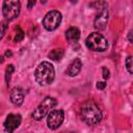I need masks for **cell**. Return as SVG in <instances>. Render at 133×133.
<instances>
[{
	"label": "cell",
	"mask_w": 133,
	"mask_h": 133,
	"mask_svg": "<svg viewBox=\"0 0 133 133\" xmlns=\"http://www.w3.org/2000/svg\"><path fill=\"white\" fill-rule=\"evenodd\" d=\"M64 119V112L61 109H57V110H52L47 117V125L48 128L51 130H56L58 129L62 122Z\"/></svg>",
	"instance_id": "obj_7"
},
{
	"label": "cell",
	"mask_w": 133,
	"mask_h": 133,
	"mask_svg": "<svg viewBox=\"0 0 133 133\" xmlns=\"http://www.w3.org/2000/svg\"><path fill=\"white\" fill-rule=\"evenodd\" d=\"M128 41H129L131 44H133V29L130 30L129 33H128Z\"/></svg>",
	"instance_id": "obj_21"
},
{
	"label": "cell",
	"mask_w": 133,
	"mask_h": 133,
	"mask_svg": "<svg viewBox=\"0 0 133 133\" xmlns=\"http://www.w3.org/2000/svg\"><path fill=\"white\" fill-rule=\"evenodd\" d=\"M102 72H103V77H104V79H108L109 76H110L109 70H108L106 66H103V68H102Z\"/></svg>",
	"instance_id": "obj_18"
},
{
	"label": "cell",
	"mask_w": 133,
	"mask_h": 133,
	"mask_svg": "<svg viewBox=\"0 0 133 133\" xmlns=\"http://www.w3.org/2000/svg\"><path fill=\"white\" fill-rule=\"evenodd\" d=\"M61 14L58 10H50L43 19V26L48 31L55 30L61 23Z\"/></svg>",
	"instance_id": "obj_6"
},
{
	"label": "cell",
	"mask_w": 133,
	"mask_h": 133,
	"mask_svg": "<svg viewBox=\"0 0 133 133\" xmlns=\"http://www.w3.org/2000/svg\"><path fill=\"white\" fill-rule=\"evenodd\" d=\"M12 54H11V51L10 50H7L6 52H5V56H7V57H10Z\"/></svg>",
	"instance_id": "obj_22"
},
{
	"label": "cell",
	"mask_w": 133,
	"mask_h": 133,
	"mask_svg": "<svg viewBox=\"0 0 133 133\" xmlns=\"http://www.w3.org/2000/svg\"><path fill=\"white\" fill-rule=\"evenodd\" d=\"M98 9L99 11L95 18L94 26L98 30H104L106 28V25L109 19V11H108V8L106 7V4H104L103 6H100Z\"/></svg>",
	"instance_id": "obj_8"
},
{
	"label": "cell",
	"mask_w": 133,
	"mask_h": 133,
	"mask_svg": "<svg viewBox=\"0 0 133 133\" xmlns=\"http://www.w3.org/2000/svg\"><path fill=\"white\" fill-rule=\"evenodd\" d=\"M21 121H22V117L20 114H14V113L8 114L4 121L5 131H7L8 133L14 132L21 125Z\"/></svg>",
	"instance_id": "obj_9"
},
{
	"label": "cell",
	"mask_w": 133,
	"mask_h": 133,
	"mask_svg": "<svg viewBox=\"0 0 133 133\" xmlns=\"http://www.w3.org/2000/svg\"><path fill=\"white\" fill-rule=\"evenodd\" d=\"M65 38L70 44H76L80 38V30L77 27H71L65 31Z\"/></svg>",
	"instance_id": "obj_12"
},
{
	"label": "cell",
	"mask_w": 133,
	"mask_h": 133,
	"mask_svg": "<svg viewBox=\"0 0 133 133\" xmlns=\"http://www.w3.org/2000/svg\"><path fill=\"white\" fill-rule=\"evenodd\" d=\"M7 21V20H6ZM6 21H2V23H1V27H2V31H1V37H3L4 36V34H5V31H6V28H7V22Z\"/></svg>",
	"instance_id": "obj_17"
},
{
	"label": "cell",
	"mask_w": 133,
	"mask_h": 133,
	"mask_svg": "<svg viewBox=\"0 0 133 133\" xmlns=\"http://www.w3.org/2000/svg\"><path fill=\"white\" fill-rule=\"evenodd\" d=\"M35 3H36V0H28V3H27V7L30 9V8H32V7L35 5Z\"/></svg>",
	"instance_id": "obj_20"
},
{
	"label": "cell",
	"mask_w": 133,
	"mask_h": 133,
	"mask_svg": "<svg viewBox=\"0 0 133 133\" xmlns=\"http://www.w3.org/2000/svg\"><path fill=\"white\" fill-rule=\"evenodd\" d=\"M81 119L88 126H95L102 119V111L99 106L91 100L86 101L80 110Z\"/></svg>",
	"instance_id": "obj_1"
},
{
	"label": "cell",
	"mask_w": 133,
	"mask_h": 133,
	"mask_svg": "<svg viewBox=\"0 0 133 133\" xmlns=\"http://www.w3.org/2000/svg\"><path fill=\"white\" fill-rule=\"evenodd\" d=\"M64 55V50L63 48H55L52 51H50V53L48 54V57L51 60H55V61H59Z\"/></svg>",
	"instance_id": "obj_13"
},
{
	"label": "cell",
	"mask_w": 133,
	"mask_h": 133,
	"mask_svg": "<svg viewBox=\"0 0 133 133\" xmlns=\"http://www.w3.org/2000/svg\"><path fill=\"white\" fill-rule=\"evenodd\" d=\"M57 105V101L55 98L52 97H46L42 103L35 108V110L32 112V118L35 121H41L43 119L46 115H48L52 108H54Z\"/></svg>",
	"instance_id": "obj_4"
},
{
	"label": "cell",
	"mask_w": 133,
	"mask_h": 133,
	"mask_svg": "<svg viewBox=\"0 0 133 133\" xmlns=\"http://www.w3.org/2000/svg\"><path fill=\"white\" fill-rule=\"evenodd\" d=\"M41 1H42L43 3H46V0H41Z\"/></svg>",
	"instance_id": "obj_23"
},
{
	"label": "cell",
	"mask_w": 133,
	"mask_h": 133,
	"mask_svg": "<svg viewBox=\"0 0 133 133\" xmlns=\"http://www.w3.org/2000/svg\"><path fill=\"white\" fill-rule=\"evenodd\" d=\"M24 38V31L18 26L16 28V36H15V41L16 42H21Z\"/></svg>",
	"instance_id": "obj_16"
},
{
	"label": "cell",
	"mask_w": 133,
	"mask_h": 133,
	"mask_svg": "<svg viewBox=\"0 0 133 133\" xmlns=\"http://www.w3.org/2000/svg\"><path fill=\"white\" fill-rule=\"evenodd\" d=\"M81 69H82V62H81L80 58H75L69 64L68 69H66V75H69L71 77H75L80 73Z\"/></svg>",
	"instance_id": "obj_10"
},
{
	"label": "cell",
	"mask_w": 133,
	"mask_h": 133,
	"mask_svg": "<svg viewBox=\"0 0 133 133\" xmlns=\"http://www.w3.org/2000/svg\"><path fill=\"white\" fill-rule=\"evenodd\" d=\"M10 101L16 106H21L24 102V92L21 88L15 87L10 92Z\"/></svg>",
	"instance_id": "obj_11"
},
{
	"label": "cell",
	"mask_w": 133,
	"mask_h": 133,
	"mask_svg": "<svg viewBox=\"0 0 133 133\" xmlns=\"http://www.w3.org/2000/svg\"><path fill=\"white\" fill-rule=\"evenodd\" d=\"M126 69L130 74H133V55H130L126 58Z\"/></svg>",
	"instance_id": "obj_15"
},
{
	"label": "cell",
	"mask_w": 133,
	"mask_h": 133,
	"mask_svg": "<svg viewBox=\"0 0 133 133\" xmlns=\"http://www.w3.org/2000/svg\"><path fill=\"white\" fill-rule=\"evenodd\" d=\"M96 86H97L98 89H104L106 87V83L104 81H99V82H97V85Z\"/></svg>",
	"instance_id": "obj_19"
},
{
	"label": "cell",
	"mask_w": 133,
	"mask_h": 133,
	"mask_svg": "<svg viewBox=\"0 0 133 133\" xmlns=\"http://www.w3.org/2000/svg\"><path fill=\"white\" fill-rule=\"evenodd\" d=\"M34 76H35L36 82L39 85H42V86L48 85V84L52 83L54 80V77H55L54 66L52 65V63H50L48 61H43L37 65Z\"/></svg>",
	"instance_id": "obj_2"
},
{
	"label": "cell",
	"mask_w": 133,
	"mask_h": 133,
	"mask_svg": "<svg viewBox=\"0 0 133 133\" xmlns=\"http://www.w3.org/2000/svg\"><path fill=\"white\" fill-rule=\"evenodd\" d=\"M15 71V66L12 64H8L6 70H5V81L7 83V85L9 84V81H10V77H11V74L14 73Z\"/></svg>",
	"instance_id": "obj_14"
},
{
	"label": "cell",
	"mask_w": 133,
	"mask_h": 133,
	"mask_svg": "<svg viewBox=\"0 0 133 133\" xmlns=\"http://www.w3.org/2000/svg\"><path fill=\"white\" fill-rule=\"evenodd\" d=\"M85 45L89 50L95 52H103L108 48L107 39L99 32L90 33L85 39Z\"/></svg>",
	"instance_id": "obj_3"
},
{
	"label": "cell",
	"mask_w": 133,
	"mask_h": 133,
	"mask_svg": "<svg viewBox=\"0 0 133 133\" xmlns=\"http://www.w3.org/2000/svg\"><path fill=\"white\" fill-rule=\"evenodd\" d=\"M21 9L20 0H3L2 14L5 20L12 21L18 18Z\"/></svg>",
	"instance_id": "obj_5"
}]
</instances>
